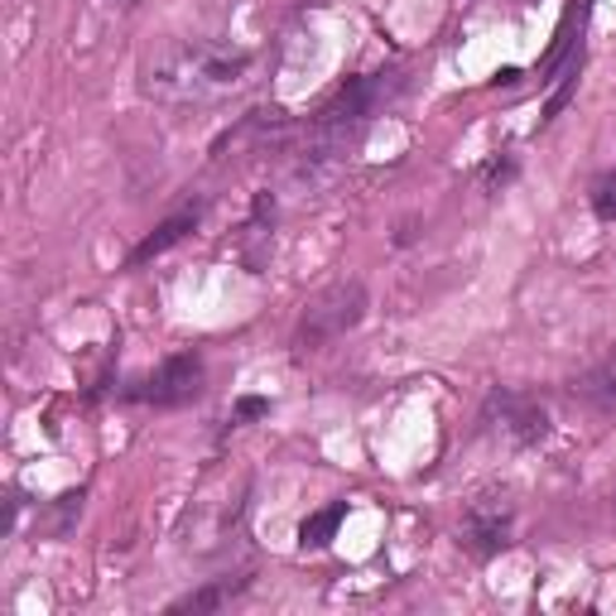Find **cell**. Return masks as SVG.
Masks as SVG:
<instances>
[{"label": "cell", "mask_w": 616, "mask_h": 616, "mask_svg": "<svg viewBox=\"0 0 616 616\" xmlns=\"http://www.w3.org/2000/svg\"><path fill=\"white\" fill-rule=\"evenodd\" d=\"M395 92H400V73H366V77H352V83L338 87V92H332V102L309 121V130H318V136L342 140V144H352V150H356L362 130L372 126L376 111L386 106Z\"/></svg>", "instance_id": "7a4b0ae2"}, {"label": "cell", "mask_w": 616, "mask_h": 616, "mask_svg": "<svg viewBox=\"0 0 616 616\" xmlns=\"http://www.w3.org/2000/svg\"><path fill=\"white\" fill-rule=\"evenodd\" d=\"M366 318V285L362 279H338L318 299H309L294 323V352H318V347L347 338Z\"/></svg>", "instance_id": "3957f363"}, {"label": "cell", "mask_w": 616, "mask_h": 616, "mask_svg": "<svg viewBox=\"0 0 616 616\" xmlns=\"http://www.w3.org/2000/svg\"><path fill=\"white\" fill-rule=\"evenodd\" d=\"M255 73V53L217 39H174L140 68V92L160 106H212L241 92Z\"/></svg>", "instance_id": "6da1fadb"}, {"label": "cell", "mask_w": 616, "mask_h": 616, "mask_svg": "<svg viewBox=\"0 0 616 616\" xmlns=\"http://www.w3.org/2000/svg\"><path fill=\"white\" fill-rule=\"evenodd\" d=\"M511 535H515V501H511L506 487H491V491H481V496L467 501L463 525H457V544H463L473 558H481V564L496 558L501 549L511 544Z\"/></svg>", "instance_id": "277c9868"}, {"label": "cell", "mask_w": 616, "mask_h": 616, "mask_svg": "<svg viewBox=\"0 0 616 616\" xmlns=\"http://www.w3.org/2000/svg\"><path fill=\"white\" fill-rule=\"evenodd\" d=\"M574 395L598 414H616V352H607L602 362H592L588 372L574 380Z\"/></svg>", "instance_id": "52a82bcc"}, {"label": "cell", "mask_w": 616, "mask_h": 616, "mask_svg": "<svg viewBox=\"0 0 616 616\" xmlns=\"http://www.w3.org/2000/svg\"><path fill=\"white\" fill-rule=\"evenodd\" d=\"M261 414H271V400H261V395L237 400V419H261Z\"/></svg>", "instance_id": "4fadbf2b"}, {"label": "cell", "mask_w": 616, "mask_h": 616, "mask_svg": "<svg viewBox=\"0 0 616 616\" xmlns=\"http://www.w3.org/2000/svg\"><path fill=\"white\" fill-rule=\"evenodd\" d=\"M481 424H487L491 439L511 443V448H535L549 433V414L535 395L525 390H491L487 405H481Z\"/></svg>", "instance_id": "5b68a950"}, {"label": "cell", "mask_w": 616, "mask_h": 616, "mask_svg": "<svg viewBox=\"0 0 616 616\" xmlns=\"http://www.w3.org/2000/svg\"><path fill=\"white\" fill-rule=\"evenodd\" d=\"M130 400L140 405H154V410H178V405H193L203 395V356L193 352H178V356H164L140 386L126 390Z\"/></svg>", "instance_id": "8992f818"}, {"label": "cell", "mask_w": 616, "mask_h": 616, "mask_svg": "<svg viewBox=\"0 0 616 616\" xmlns=\"http://www.w3.org/2000/svg\"><path fill=\"white\" fill-rule=\"evenodd\" d=\"M193 227H198V208H188V212H174V217H164L160 227H154L150 237H144V241L136 246V251H130V265H150L154 255H164L169 246H178V241H184Z\"/></svg>", "instance_id": "ba28073f"}, {"label": "cell", "mask_w": 616, "mask_h": 616, "mask_svg": "<svg viewBox=\"0 0 616 616\" xmlns=\"http://www.w3.org/2000/svg\"><path fill=\"white\" fill-rule=\"evenodd\" d=\"M106 5H116V15H121V10H130V5H136V0H106Z\"/></svg>", "instance_id": "5bb4252c"}, {"label": "cell", "mask_w": 616, "mask_h": 616, "mask_svg": "<svg viewBox=\"0 0 616 616\" xmlns=\"http://www.w3.org/2000/svg\"><path fill=\"white\" fill-rule=\"evenodd\" d=\"M578 73H582V53H574V59H564V68H558V87L549 92V102H544V121H554L558 111L568 106V97H574V87H578Z\"/></svg>", "instance_id": "8fae6325"}, {"label": "cell", "mask_w": 616, "mask_h": 616, "mask_svg": "<svg viewBox=\"0 0 616 616\" xmlns=\"http://www.w3.org/2000/svg\"><path fill=\"white\" fill-rule=\"evenodd\" d=\"M342 515H347V506H342V501H332V506L313 511L309 520L299 525V544H304V549H323V544H332V535H338Z\"/></svg>", "instance_id": "30bf717a"}, {"label": "cell", "mask_w": 616, "mask_h": 616, "mask_svg": "<svg viewBox=\"0 0 616 616\" xmlns=\"http://www.w3.org/2000/svg\"><path fill=\"white\" fill-rule=\"evenodd\" d=\"M251 588V574H237V578H217V582H208V588H198V592H188V598H178L169 612H217V607H227L237 592Z\"/></svg>", "instance_id": "9c48e42d"}, {"label": "cell", "mask_w": 616, "mask_h": 616, "mask_svg": "<svg viewBox=\"0 0 616 616\" xmlns=\"http://www.w3.org/2000/svg\"><path fill=\"white\" fill-rule=\"evenodd\" d=\"M592 208H598L602 222H616V178H607V184L592 193Z\"/></svg>", "instance_id": "7c38bea8"}]
</instances>
